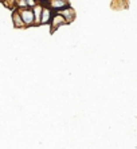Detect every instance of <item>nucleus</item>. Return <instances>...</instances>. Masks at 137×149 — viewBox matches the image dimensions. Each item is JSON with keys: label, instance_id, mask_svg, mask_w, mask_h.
<instances>
[{"label": "nucleus", "instance_id": "20e7f679", "mask_svg": "<svg viewBox=\"0 0 137 149\" xmlns=\"http://www.w3.org/2000/svg\"><path fill=\"white\" fill-rule=\"evenodd\" d=\"M61 23H65V19H63V17H61V16H55V24H54V27H57V26L61 24Z\"/></svg>", "mask_w": 137, "mask_h": 149}, {"label": "nucleus", "instance_id": "f257e3e1", "mask_svg": "<svg viewBox=\"0 0 137 149\" xmlns=\"http://www.w3.org/2000/svg\"><path fill=\"white\" fill-rule=\"evenodd\" d=\"M22 17H23L24 23L31 24L32 20H34V12H32V11H23V12H22Z\"/></svg>", "mask_w": 137, "mask_h": 149}, {"label": "nucleus", "instance_id": "39448f33", "mask_svg": "<svg viewBox=\"0 0 137 149\" xmlns=\"http://www.w3.org/2000/svg\"><path fill=\"white\" fill-rule=\"evenodd\" d=\"M14 22H15V24H16V26H20L22 24L20 22H19V15H17V14L14 15Z\"/></svg>", "mask_w": 137, "mask_h": 149}, {"label": "nucleus", "instance_id": "7ed1b4c3", "mask_svg": "<svg viewBox=\"0 0 137 149\" xmlns=\"http://www.w3.org/2000/svg\"><path fill=\"white\" fill-rule=\"evenodd\" d=\"M50 4H51V6H52L54 8H61L62 6H66L65 1H51Z\"/></svg>", "mask_w": 137, "mask_h": 149}, {"label": "nucleus", "instance_id": "f03ea898", "mask_svg": "<svg viewBox=\"0 0 137 149\" xmlns=\"http://www.w3.org/2000/svg\"><path fill=\"white\" fill-rule=\"evenodd\" d=\"M50 20V11L47 10V8H45L43 10V14H42V22L43 23H46V22Z\"/></svg>", "mask_w": 137, "mask_h": 149}]
</instances>
